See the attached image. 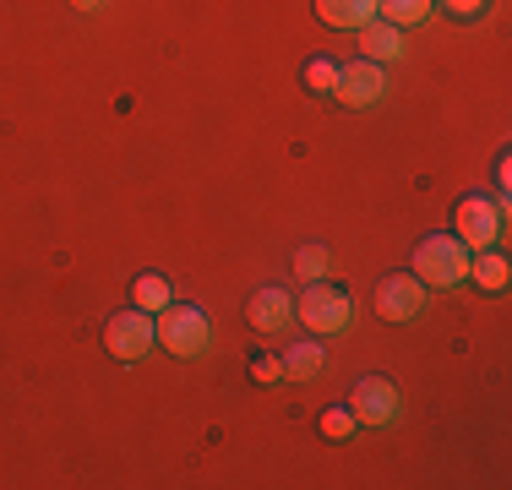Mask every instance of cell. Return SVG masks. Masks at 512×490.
<instances>
[{"label": "cell", "instance_id": "obj_1", "mask_svg": "<svg viewBox=\"0 0 512 490\" xmlns=\"http://www.w3.org/2000/svg\"><path fill=\"white\" fill-rule=\"evenodd\" d=\"M414 278L425 289H453L469 278V245L458 235H425L414 245Z\"/></svg>", "mask_w": 512, "mask_h": 490}, {"label": "cell", "instance_id": "obj_2", "mask_svg": "<svg viewBox=\"0 0 512 490\" xmlns=\"http://www.w3.org/2000/svg\"><path fill=\"white\" fill-rule=\"evenodd\" d=\"M153 327H158V343H164L169 354H180V360H197L207 343H213V322H207L197 305H180V300H169L164 311L153 316Z\"/></svg>", "mask_w": 512, "mask_h": 490}, {"label": "cell", "instance_id": "obj_3", "mask_svg": "<svg viewBox=\"0 0 512 490\" xmlns=\"http://www.w3.org/2000/svg\"><path fill=\"white\" fill-rule=\"evenodd\" d=\"M295 316L306 322V333L316 338H333V333H344L349 322H355V300H349L344 289H333V284H306V300L295 305Z\"/></svg>", "mask_w": 512, "mask_h": 490}, {"label": "cell", "instance_id": "obj_4", "mask_svg": "<svg viewBox=\"0 0 512 490\" xmlns=\"http://www.w3.org/2000/svg\"><path fill=\"white\" fill-rule=\"evenodd\" d=\"M158 343V327H153V316L148 311H137V305H126V311H115L104 322V349L115 354L120 365H131V360H142Z\"/></svg>", "mask_w": 512, "mask_h": 490}, {"label": "cell", "instance_id": "obj_5", "mask_svg": "<svg viewBox=\"0 0 512 490\" xmlns=\"http://www.w3.org/2000/svg\"><path fill=\"white\" fill-rule=\"evenodd\" d=\"M453 235L469 245V251H485V245H496L502 235V202H491V196L469 191L463 202L453 207Z\"/></svg>", "mask_w": 512, "mask_h": 490}, {"label": "cell", "instance_id": "obj_6", "mask_svg": "<svg viewBox=\"0 0 512 490\" xmlns=\"http://www.w3.org/2000/svg\"><path fill=\"white\" fill-rule=\"evenodd\" d=\"M376 316L382 322H409V316H420V305H425V284L414 273H387L382 284H376Z\"/></svg>", "mask_w": 512, "mask_h": 490}, {"label": "cell", "instance_id": "obj_7", "mask_svg": "<svg viewBox=\"0 0 512 490\" xmlns=\"http://www.w3.org/2000/svg\"><path fill=\"white\" fill-rule=\"evenodd\" d=\"M349 414H355V425H393L398 387L387 376H360L355 392H349Z\"/></svg>", "mask_w": 512, "mask_h": 490}, {"label": "cell", "instance_id": "obj_8", "mask_svg": "<svg viewBox=\"0 0 512 490\" xmlns=\"http://www.w3.org/2000/svg\"><path fill=\"white\" fill-rule=\"evenodd\" d=\"M382 93H387V71L376 66V60H349V66H338V88H333V98H344L349 109L376 104Z\"/></svg>", "mask_w": 512, "mask_h": 490}, {"label": "cell", "instance_id": "obj_9", "mask_svg": "<svg viewBox=\"0 0 512 490\" xmlns=\"http://www.w3.org/2000/svg\"><path fill=\"white\" fill-rule=\"evenodd\" d=\"M246 322L256 327V333H278V327H289L295 322V300H289L284 289H256L251 300H246Z\"/></svg>", "mask_w": 512, "mask_h": 490}, {"label": "cell", "instance_id": "obj_10", "mask_svg": "<svg viewBox=\"0 0 512 490\" xmlns=\"http://www.w3.org/2000/svg\"><path fill=\"white\" fill-rule=\"evenodd\" d=\"M360 49H365V60H376V66H387V60H398L404 55V33L393 28V22H382V17H371V22H360Z\"/></svg>", "mask_w": 512, "mask_h": 490}, {"label": "cell", "instance_id": "obj_11", "mask_svg": "<svg viewBox=\"0 0 512 490\" xmlns=\"http://www.w3.org/2000/svg\"><path fill=\"white\" fill-rule=\"evenodd\" d=\"M322 365H327V349L316 338H306V343H295V349L278 354V376H289V382H311V376H322Z\"/></svg>", "mask_w": 512, "mask_h": 490}, {"label": "cell", "instance_id": "obj_12", "mask_svg": "<svg viewBox=\"0 0 512 490\" xmlns=\"http://www.w3.org/2000/svg\"><path fill=\"white\" fill-rule=\"evenodd\" d=\"M316 17L338 33H355L360 22L376 17V0H316Z\"/></svg>", "mask_w": 512, "mask_h": 490}, {"label": "cell", "instance_id": "obj_13", "mask_svg": "<svg viewBox=\"0 0 512 490\" xmlns=\"http://www.w3.org/2000/svg\"><path fill=\"white\" fill-rule=\"evenodd\" d=\"M469 278H474L485 294H502V289L512 284V267H507L502 251H491V245H485V251H469Z\"/></svg>", "mask_w": 512, "mask_h": 490}, {"label": "cell", "instance_id": "obj_14", "mask_svg": "<svg viewBox=\"0 0 512 490\" xmlns=\"http://www.w3.org/2000/svg\"><path fill=\"white\" fill-rule=\"evenodd\" d=\"M169 300H175V289H169V278H158V273H142L137 284H131V305L148 311V316H158Z\"/></svg>", "mask_w": 512, "mask_h": 490}, {"label": "cell", "instance_id": "obj_15", "mask_svg": "<svg viewBox=\"0 0 512 490\" xmlns=\"http://www.w3.org/2000/svg\"><path fill=\"white\" fill-rule=\"evenodd\" d=\"M431 6L436 0H376V17L393 22V28H414V22L431 17Z\"/></svg>", "mask_w": 512, "mask_h": 490}, {"label": "cell", "instance_id": "obj_16", "mask_svg": "<svg viewBox=\"0 0 512 490\" xmlns=\"http://www.w3.org/2000/svg\"><path fill=\"white\" fill-rule=\"evenodd\" d=\"M306 88L311 93H333L338 88V60H327V55L306 60Z\"/></svg>", "mask_w": 512, "mask_h": 490}, {"label": "cell", "instance_id": "obj_17", "mask_svg": "<svg viewBox=\"0 0 512 490\" xmlns=\"http://www.w3.org/2000/svg\"><path fill=\"white\" fill-rule=\"evenodd\" d=\"M322 436H327V441H349V436H355V414H349V403L322 409Z\"/></svg>", "mask_w": 512, "mask_h": 490}, {"label": "cell", "instance_id": "obj_18", "mask_svg": "<svg viewBox=\"0 0 512 490\" xmlns=\"http://www.w3.org/2000/svg\"><path fill=\"white\" fill-rule=\"evenodd\" d=\"M295 273L306 278V284H316V278L327 273V245H300V251H295Z\"/></svg>", "mask_w": 512, "mask_h": 490}, {"label": "cell", "instance_id": "obj_19", "mask_svg": "<svg viewBox=\"0 0 512 490\" xmlns=\"http://www.w3.org/2000/svg\"><path fill=\"white\" fill-rule=\"evenodd\" d=\"M447 11H453L458 22H474V17H485V6H491V0H442Z\"/></svg>", "mask_w": 512, "mask_h": 490}, {"label": "cell", "instance_id": "obj_20", "mask_svg": "<svg viewBox=\"0 0 512 490\" xmlns=\"http://www.w3.org/2000/svg\"><path fill=\"white\" fill-rule=\"evenodd\" d=\"M246 371H251V382H273V376H278V354H256Z\"/></svg>", "mask_w": 512, "mask_h": 490}, {"label": "cell", "instance_id": "obj_21", "mask_svg": "<svg viewBox=\"0 0 512 490\" xmlns=\"http://www.w3.org/2000/svg\"><path fill=\"white\" fill-rule=\"evenodd\" d=\"M71 6H77V11H99L104 0H71Z\"/></svg>", "mask_w": 512, "mask_h": 490}]
</instances>
